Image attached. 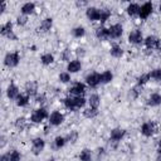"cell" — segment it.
<instances>
[{"mask_svg": "<svg viewBox=\"0 0 161 161\" xmlns=\"http://www.w3.org/2000/svg\"><path fill=\"white\" fill-rule=\"evenodd\" d=\"M99 13H101V15H99V21H102V23H104V21L111 16V11H109L108 9H99Z\"/></svg>", "mask_w": 161, "mask_h": 161, "instance_id": "obj_29", "label": "cell"}, {"mask_svg": "<svg viewBox=\"0 0 161 161\" xmlns=\"http://www.w3.org/2000/svg\"><path fill=\"white\" fill-rule=\"evenodd\" d=\"M160 10H161V4H160Z\"/></svg>", "mask_w": 161, "mask_h": 161, "instance_id": "obj_49", "label": "cell"}, {"mask_svg": "<svg viewBox=\"0 0 161 161\" xmlns=\"http://www.w3.org/2000/svg\"><path fill=\"white\" fill-rule=\"evenodd\" d=\"M96 35H97V38L98 39H101V40H103V39H108L109 38V34H108V29H106V28H98L97 30H96Z\"/></svg>", "mask_w": 161, "mask_h": 161, "instance_id": "obj_20", "label": "cell"}, {"mask_svg": "<svg viewBox=\"0 0 161 161\" xmlns=\"http://www.w3.org/2000/svg\"><path fill=\"white\" fill-rule=\"evenodd\" d=\"M28 102H29V96H28V94H20V96L18 97V99H16V104H18L19 107L26 106Z\"/></svg>", "mask_w": 161, "mask_h": 161, "instance_id": "obj_28", "label": "cell"}, {"mask_svg": "<svg viewBox=\"0 0 161 161\" xmlns=\"http://www.w3.org/2000/svg\"><path fill=\"white\" fill-rule=\"evenodd\" d=\"M59 80H60L62 83H68V82L70 80V73H68V72L60 73V74H59Z\"/></svg>", "mask_w": 161, "mask_h": 161, "instance_id": "obj_37", "label": "cell"}, {"mask_svg": "<svg viewBox=\"0 0 161 161\" xmlns=\"http://www.w3.org/2000/svg\"><path fill=\"white\" fill-rule=\"evenodd\" d=\"M45 147V142L43 138H34L33 140V146H31V150H33V153L34 155H39Z\"/></svg>", "mask_w": 161, "mask_h": 161, "instance_id": "obj_8", "label": "cell"}, {"mask_svg": "<svg viewBox=\"0 0 161 161\" xmlns=\"http://www.w3.org/2000/svg\"><path fill=\"white\" fill-rule=\"evenodd\" d=\"M128 40H130V43H132V44H141L142 40H143L142 33H141L140 30H137V29L132 30V31L130 33V35H128Z\"/></svg>", "mask_w": 161, "mask_h": 161, "instance_id": "obj_11", "label": "cell"}, {"mask_svg": "<svg viewBox=\"0 0 161 161\" xmlns=\"http://www.w3.org/2000/svg\"><path fill=\"white\" fill-rule=\"evenodd\" d=\"M112 79H113V74H112L111 70H106L101 74V83H103V84L109 83Z\"/></svg>", "mask_w": 161, "mask_h": 161, "instance_id": "obj_22", "label": "cell"}, {"mask_svg": "<svg viewBox=\"0 0 161 161\" xmlns=\"http://www.w3.org/2000/svg\"><path fill=\"white\" fill-rule=\"evenodd\" d=\"M0 31L4 36H8L10 39H16V36L13 34V23L11 21H6L5 24H3Z\"/></svg>", "mask_w": 161, "mask_h": 161, "instance_id": "obj_6", "label": "cell"}, {"mask_svg": "<svg viewBox=\"0 0 161 161\" xmlns=\"http://www.w3.org/2000/svg\"><path fill=\"white\" fill-rule=\"evenodd\" d=\"M158 153L161 155V141H160V143H158Z\"/></svg>", "mask_w": 161, "mask_h": 161, "instance_id": "obj_47", "label": "cell"}, {"mask_svg": "<svg viewBox=\"0 0 161 161\" xmlns=\"http://www.w3.org/2000/svg\"><path fill=\"white\" fill-rule=\"evenodd\" d=\"M6 96L10 98V99H18V97L20 96L19 93V88L15 86V84H9L8 89H6Z\"/></svg>", "mask_w": 161, "mask_h": 161, "instance_id": "obj_13", "label": "cell"}, {"mask_svg": "<svg viewBox=\"0 0 161 161\" xmlns=\"http://www.w3.org/2000/svg\"><path fill=\"white\" fill-rule=\"evenodd\" d=\"M34 10H35V4H34V3H25V4H23V6H21V14H23V15L33 14Z\"/></svg>", "mask_w": 161, "mask_h": 161, "instance_id": "obj_18", "label": "cell"}, {"mask_svg": "<svg viewBox=\"0 0 161 161\" xmlns=\"http://www.w3.org/2000/svg\"><path fill=\"white\" fill-rule=\"evenodd\" d=\"M77 137H78V133L77 132H70L69 135H68V138H67V141H70V142H74L75 140H77Z\"/></svg>", "mask_w": 161, "mask_h": 161, "instance_id": "obj_41", "label": "cell"}, {"mask_svg": "<svg viewBox=\"0 0 161 161\" xmlns=\"http://www.w3.org/2000/svg\"><path fill=\"white\" fill-rule=\"evenodd\" d=\"M111 55L112 57H114V58H121L122 55H123V50H122V48L119 47V45H117V44H114L112 48H111Z\"/></svg>", "mask_w": 161, "mask_h": 161, "instance_id": "obj_21", "label": "cell"}, {"mask_svg": "<svg viewBox=\"0 0 161 161\" xmlns=\"http://www.w3.org/2000/svg\"><path fill=\"white\" fill-rule=\"evenodd\" d=\"M148 74H150L151 78H153V79H156V80H161V69H160V68L151 70Z\"/></svg>", "mask_w": 161, "mask_h": 161, "instance_id": "obj_36", "label": "cell"}, {"mask_svg": "<svg viewBox=\"0 0 161 161\" xmlns=\"http://www.w3.org/2000/svg\"><path fill=\"white\" fill-rule=\"evenodd\" d=\"M26 21H28V18H26V15H19L18 16V19H16V23L19 24V25H24V24H26Z\"/></svg>", "mask_w": 161, "mask_h": 161, "instance_id": "obj_40", "label": "cell"}, {"mask_svg": "<svg viewBox=\"0 0 161 161\" xmlns=\"http://www.w3.org/2000/svg\"><path fill=\"white\" fill-rule=\"evenodd\" d=\"M69 93L73 97H83V94L86 93V86L80 82H75L70 88H69Z\"/></svg>", "mask_w": 161, "mask_h": 161, "instance_id": "obj_3", "label": "cell"}, {"mask_svg": "<svg viewBox=\"0 0 161 161\" xmlns=\"http://www.w3.org/2000/svg\"><path fill=\"white\" fill-rule=\"evenodd\" d=\"M147 104L151 106V107H156V106L161 104V94H160V93H152V94L148 97Z\"/></svg>", "mask_w": 161, "mask_h": 161, "instance_id": "obj_17", "label": "cell"}, {"mask_svg": "<svg viewBox=\"0 0 161 161\" xmlns=\"http://www.w3.org/2000/svg\"><path fill=\"white\" fill-rule=\"evenodd\" d=\"M86 82L91 88H96L101 83V74L99 73H91L86 77Z\"/></svg>", "mask_w": 161, "mask_h": 161, "instance_id": "obj_5", "label": "cell"}, {"mask_svg": "<svg viewBox=\"0 0 161 161\" xmlns=\"http://www.w3.org/2000/svg\"><path fill=\"white\" fill-rule=\"evenodd\" d=\"M40 60H42V63H43L44 65L52 64V63L54 62V55H53V54H50V53H45V54H43V55H42Z\"/></svg>", "mask_w": 161, "mask_h": 161, "instance_id": "obj_23", "label": "cell"}, {"mask_svg": "<svg viewBox=\"0 0 161 161\" xmlns=\"http://www.w3.org/2000/svg\"><path fill=\"white\" fill-rule=\"evenodd\" d=\"M97 114H98L97 108H92V107H89V108H87V109L84 111V116H86L87 118H93V117H96Z\"/></svg>", "mask_w": 161, "mask_h": 161, "instance_id": "obj_32", "label": "cell"}, {"mask_svg": "<svg viewBox=\"0 0 161 161\" xmlns=\"http://www.w3.org/2000/svg\"><path fill=\"white\" fill-rule=\"evenodd\" d=\"M5 6H6V4H5V3H3V4H1V10H0L1 13H4V10H5Z\"/></svg>", "mask_w": 161, "mask_h": 161, "instance_id": "obj_46", "label": "cell"}, {"mask_svg": "<svg viewBox=\"0 0 161 161\" xmlns=\"http://www.w3.org/2000/svg\"><path fill=\"white\" fill-rule=\"evenodd\" d=\"M52 25H53V19H52V18H45V19L42 21L40 26H39V30H42V31H48V30H50Z\"/></svg>", "mask_w": 161, "mask_h": 161, "instance_id": "obj_19", "label": "cell"}, {"mask_svg": "<svg viewBox=\"0 0 161 161\" xmlns=\"http://www.w3.org/2000/svg\"><path fill=\"white\" fill-rule=\"evenodd\" d=\"M125 133H126L125 130H122V128H114V130L111 131V140L113 142H118V141H121L123 138Z\"/></svg>", "mask_w": 161, "mask_h": 161, "instance_id": "obj_15", "label": "cell"}, {"mask_svg": "<svg viewBox=\"0 0 161 161\" xmlns=\"http://www.w3.org/2000/svg\"><path fill=\"white\" fill-rule=\"evenodd\" d=\"M63 104L65 106V108H68V109H70V111H74V109H75V106H74V102H73V98H72V97L64 98V99H63Z\"/></svg>", "mask_w": 161, "mask_h": 161, "instance_id": "obj_31", "label": "cell"}, {"mask_svg": "<svg viewBox=\"0 0 161 161\" xmlns=\"http://www.w3.org/2000/svg\"><path fill=\"white\" fill-rule=\"evenodd\" d=\"M63 121H64V116H63L60 112H58V111H54V112L49 116V123H50L52 126H59Z\"/></svg>", "mask_w": 161, "mask_h": 161, "instance_id": "obj_9", "label": "cell"}, {"mask_svg": "<svg viewBox=\"0 0 161 161\" xmlns=\"http://www.w3.org/2000/svg\"><path fill=\"white\" fill-rule=\"evenodd\" d=\"M89 107H92V108H98V106H99V103H101V101H99V96L98 94H92L91 97H89Z\"/></svg>", "mask_w": 161, "mask_h": 161, "instance_id": "obj_25", "label": "cell"}, {"mask_svg": "<svg viewBox=\"0 0 161 161\" xmlns=\"http://www.w3.org/2000/svg\"><path fill=\"white\" fill-rule=\"evenodd\" d=\"M20 158H21V155L19 151L13 150L11 152H9V161H20Z\"/></svg>", "mask_w": 161, "mask_h": 161, "instance_id": "obj_33", "label": "cell"}, {"mask_svg": "<svg viewBox=\"0 0 161 161\" xmlns=\"http://www.w3.org/2000/svg\"><path fill=\"white\" fill-rule=\"evenodd\" d=\"M152 9H153L152 3L147 1V3L142 4L141 8H140V11H138V16H140L141 19H146V18H148L150 14L152 13Z\"/></svg>", "mask_w": 161, "mask_h": 161, "instance_id": "obj_4", "label": "cell"}, {"mask_svg": "<svg viewBox=\"0 0 161 161\" xmlns=\"http://www.w3.org/2000/svg\"><path fill=\"white\" fill-rule=\"evenodd\" d=\"M25 91H26V94L30 97V96H35L36 94V84L30 82L25 86Z\"/></svg>", "mask_w": 161, "mask_h": 161, "instance_id": "obj_24", "label": "cell"}, {"mask_svg": "<svg viewBox=\"0 0 161 161\" xmlns=\"http://www.w3.org/2000/svg\"><path fill=\"white\" fill-rule=\"evenodd\" d=\"M65 142H67V138H64V137H62V136H58V137L54 140V145H55L57 148L63 147V146L65 145Z\"/></svg>", "mask_w": 161, "mask_h": 161, "instance_id": "obj_35", "label": "cell"}, {"mask_svg": "<svg viewBox=\"0 0 161 161\" xmlns=\"http://www.w3.org/2000/svg\"><path fill=\"white\" fill-rule=\"evenodd\" d=\"M150 79H151V77H150V74H148V73H147V74H142V75L137 79V80H138V82H137V84H138V86H142V84H145L146 82H148Z\"/></svg>", "mask_w": 161, "mask_h": 161, "instance_id": "obj_38", "label": "cell"}, {"mask_svg": "<svg viewBox=\"0 0 161 161\" xmlns=\"http://www.w3.org/2000/svg\"><path fill=\"white\" fill-rule=\"evenodd\" d=\"M138 11H140L138 4H130V5L127 6V13H128V15H131V16L138 15Z\"/></svg>", "mask_w": 161, "mask_h": 161, "instance_id": "obj_26", "label": "cell"}, {"mask_svg": "<svg viewBox=\"0 0 161 161\" xmlns=\"http://www.w3.org/2000/svg\"><path fill=\"white\" fill-rule=\"evenodd\" d=\"M123 33V29H122V25L121 24H114L112 25L109 29H108V34H109V38H113V39H117L122 35Z\"/></svg>", "mask_w": 161, "mask_h": 161, "instance_id": "obj_10", "label": "cell"}, {"mask_svg": "<svg viewBox=\"0 0 161 161\" xmlns=\"http://www.w3.org/2000/svg\"><path fill=\"white\" fill-rule=\"evenodd\" d=\"M35 99H36L35 102H38V103H43V102L45 101V96H44V94H42V96H38Z\"/></svg>", "mask_w": 161, "mask_h": 161, "instance_id": "obj_43", "label": "cell"}, {"mask_svg": "<svg viewBox=\"0 0 161 161\" xmlns=\"http://www.w3.org/2000/svg\"><path fill=\"white\" fill-rule=\"evenodd\" d=\"M80 68H82V63H80L78 59H75V60H70V62L68 63V65H67V70H68V73H77V72L80 70Z\"/></svg>", "mask_w": 161, "mask_h": 161, "instance_id": "obj_14", "label": "cell"}, {"mask_svg": "<svg viewBox=\"0 0 161 161\" xmlns=\"http://www.w3.org/2000/svg\"><path fill=\"white\" fill-rule=\"evenodd\" d=\"M86 14H87V18L89 20H99L101 13H99V9H97V8H93V6L88 8L87 11H86Z\"/></svg>", "mask_w": 161, "mask_h": 161, "instance_id": "obj_16", "label": "cell"}, {"mask_svg": "<svg viewBox=\"0 0 161 161\" xmlns=\"http://www.w3.org/2000/svg\"><path fill=\"white\" fill-rule=\"evenodd\" d=\"M157 161H161V155H158V157H157Z\"/></svg>", "mask_w": 161, "mask_h": 161, "instance_id": "obj_48", "label": "cell"}, {"mask_svg": "<svg viewBox=\"0 0 161 161\" xmlns=\"http://www.w3.org/2000/svg\"><path fill=\"white\" fill-rule=\"evenodd\" d=\"M143 42H145L146 48H148V49H157V48H160V40L156 36H153V35H148Z\"/></svg>", "mask_w": 161, "mask_h": 161, "instance_id": "obj_12", "label": "cell"}, {"mask_svg": "<svg viewBox=\"0 0 161 161\" xmlns=\"http://www.w3.org/2000/svg\"><path fill=\"white\" fill-rule=\"evenodd\" d=\"M69 57H70V50H69V49H65L64 53H63V55H62V58H63L64 60H68Z\"/></svg>", "mask_w": 161, "mask_h": 161, "instance_id": "obj_42", "label": "cell"}, {"mask_svg": "<svg viewBox=\"0 0 161 161\" xmlns=\"http://www.w3.org/2000/svg\"><path fill=\"white\" fill-rule=\"evenodd\" d=\"M73 35L75 36V38H80V36H83L84 35V33H86V30H84V28L83 26H77V28H74L73 29Z\"/></svg>", "mask_w": 161, "mask_h": 161, "instance_id": "obj_34", "label": "cell"}, {"mask_svg": "<svg viewBox=\"0 0 161 161\" xmlns=\"http://www.w3.org/2000/svg\"><path fill=\"white\" fill-rule=\"evenodd\" d=\"M77 54H80V55H83V54H84V49H82V48L77 49Z\"/></svg>", "mask_w": 161, "mask_h": 161, "instance_id": "obj_45", "label": "cell"}, {"mask_svg": "<svg viewBox=\"0 0 161 161\" xmlns=\"http://www.w3.org/2000/svg\"><path fill=\"white\" fill-rule=\"evenodd\" d=\"M155 131H156V127L152 122H145L141 127V133L146 137H151L155 133Z\"/></svg>", "mask_w": 161, "mask_h": 161, "instance_id": "obj_7", "label": "cell"}, {"mask_svg": "<svg viewBox=\"0 0 161 161\" xmlns=\"http://www.w3.org/2000/svg\"><path fill=\"white\" fill-rule=\"evenodd\" d=\"M0 161H9V153H5L0 157Z\"/></svg>", "mask_w": 161, "mask_h": 161, "instance_id": "obj_44", "label": "cell"}, {"mask_svg": "<svg viewBox=\"0 0 161 161\" xmlns=\"http://www.w3.org/2000/svg\"><path fill=\"white\" fill-rule=\"evenodd\" d=\"M47 117H48V112H47V109L43 108V107H40V108L35 109V111L31 113L30 119H31V122H34V123H40V122L44 121Z\"/></svg>", "mask_w": 161, "mask_h": 161, "instance_id": "obj_2", "label": "cell"}, {"mask_svg": "<svg viewBox=\"0 0 161 161\" xmlns=\"http://www.w3.org/2000/svg\"><path fill=\"white\" fill-rule=\"evenodd\" d=\"M80 161H92V152L88 148H84L79 155Z\"/></svg>", "mask_w": 161, "mask_h": 161, "instance_id": "obj_27", "label": "cell"}, {"mask_svg": "<svg viewBox=\"0 0 161 161\" xmlns=\"http://www.w3.org/2000/svg\"><path fill=\"white\" fill-rule=\"evenodd\" d=\"M73 98V102H74V106H75V109L83 107L86 104V99L84 97H72Z\"/></svg>", "mask_w": 161, "mask_h": 161, "instance_id": "obj_30", "label": "cell"}, {"mask_svg": "<svg viewBox=\"0 0 161 161\" xmlns=\"http://www.w3.org/2000/svg\"><path fill=\"white\" fill-rule=\"evenodd\" d=\"M19 60H20V55L18 52H13V53H8L4 58V64L9 68H13V67H16L19 64Z\"/></svg>", "mask_w": 161, "mask_h": 161, "instance_id": "obj_1", "label": "cell"}, {"mask_svg": "<svg viewBox=\"0 0 161 161\" xmlns=\"http://www.w3.org/2000/svg\"><path fill=\"white\" fill-rule=\"evenodd\" d=\"M15 126H16L18 128L23 130V128H25V126H26V121H25L23 117H21V118H18L16 122H15Z\"/></svg>", "mask_w": 161, "mask_h": 161, "instance_id": "obj_39", "label": "cell"}]
</instances>
